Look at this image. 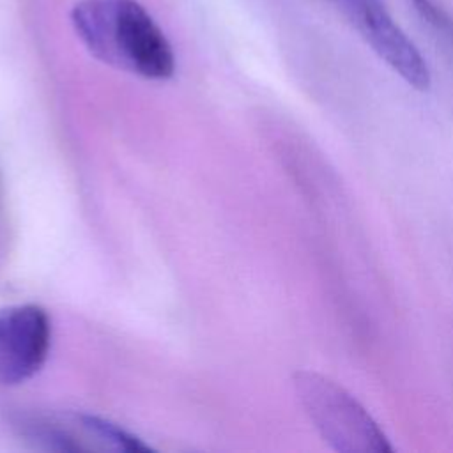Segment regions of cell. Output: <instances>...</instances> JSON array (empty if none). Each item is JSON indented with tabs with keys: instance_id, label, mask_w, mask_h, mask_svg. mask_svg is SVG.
<instances>
[{
	"instance_id": "8992f818",
	"label": "cell",
	"mask_w": 453,
	"mask_h": 453,
	"mask_svg": "<svg viewBox=\"0 0 453 453\" xmlns=\"http://www.w3.org/2000/svg\"><path fill=\"white\" fill-rule=\"evenodd\" d=\"M419 19L453 51V16L437 0H407Z\"/></svg>"
},
{
	"instance_id": "5b68a950",
	"label": "cell",
	"mask_w": 453,
	"mask_h": 453,
	"mask_svg": "<svg viewBox=\"0 0 453 453\" xmlns=\"http://www.w3.org/2000/svg\"><path fill=\"white\" fill-rule=\"evenodd\" d=\"M30 437L44 442L51 449H115V451H147L140 439L120 426L92 416H64L42 419L28 425Z\"/></svg>"
},
{
	"instance_id": "7a4b0ae2",
	"label": "cell",
	"mask_w": 453,
	"mask_h": 453,
	"mask_svg": "<svg viewBox=\"0 0 453 453\" xmlns=\"http://www.w3.org/2000/svg\"><path fill=\"white\" fill-rule=\"evenodd\" d=\"M297 398L319 435L338 453H391L388 435L372 414L336 380L313 372L294 373Z\"/></svg>"
},
{
	"instance_id": "3957f363",
	"label": "cell",
	"mask_w": 453,
	"mask_h": 453,
	"mask_svg": "<svg viewBox=\"0 0 453 453\" xmlns=\"http://www.w3.org/2000/svg\"><path fill=\"white\" fill-rule=\"evenodd\" d=\"M51 345V320L37 304L0 308V386L34 377Z\"/></svg>"
},
{
	"instance_id": "6da1fadb",
	"label": "cell",
	"mask_w": 453,
	"mask_h": 453,
	"mask_svg": "<svg viewBox=\"0 0 453 453\" xmlns=\"http://www.w3.org/2000/svg\"><path fill=\"white\" fill-rule=\"evenodd\" d=\"M69 19L85 50L104 65L156 81L175 73L166 34L138 0H78Z\"/></svg>"
},
{
	"instance_id": "277c9868",
	"label": "cell",
	"mask_w": 453,
	"mask_h": 453,
	"mask_svg": "<svg viewBox=\"0 0 453 453\" xmlns=\"http://www.w3.org/2000/svg\"><path fill=\"white\" fill-rule=\"evenodd\" d=\"M356 28L373 53L409 87L419 92H426L430 88L432 73L425 57L391 18L386 5L361 18L356 23Z\"/></svg>"
}]
</instances>
